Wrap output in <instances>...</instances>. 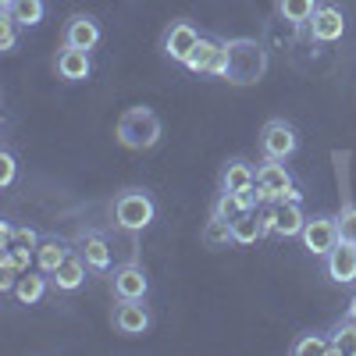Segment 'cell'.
<instances>
[{
	"mask_svg": "<svg viewBox=\"0 0 356 356\" xmlns=\"http://www.w3.org/2000/svg\"><path fill=\"white\" fill-rule=\"evenodd\" d=\"M114 136L125 150H150L161 143V118L150 107H129L114 125Z\"/></svg>",
	"mask_w": 356,
	"mask_h": 356,
	"instance_id": "1",
	"label": "cell"
},
{
	"mask_svg": "<svg viewBox=\"0 0 356 356\" xmlns=\"http://www.w3.org/2000/svg\"><path fill=\"white\" fill-rule=\"evenodd\" d=\"M225 47H228V68H225L228 82L250 86V82L264 79V72H267V50L257 40H232Z\"/></svg>",
	"mask_w": 356,
	"mask_h": 356,
	"instance_id": "2",
	"label": "cell"
},
{
	"mask_svg": "<svg viewBox=\"0 0 356 356\" xmlns=\"http://www.w3.org/2000/svg\"><path fill=\"white\" fill-rule=\"evenodd\" d=\"M154 218H157V203H154V196L146 189H125L122 196L114 200V221H118V228L143 232V228L154 225Z\"/></svg>",
	"mask_w": 356,
	"mask_h": 356,
	"instance_id": "3",
	"label": "cell"
},
{
	"mask_svg": "<svg viewBox=\"0 0 356 356\" xmlns=\"http://www.w3.org/2000/svg\"><path fill=\"white\" fill-rule=\"evenodd\" d=\"M257 189L264 203H282V200H296L300 203L303 193L296 189V178L289 175V168L282 161H267L257 168Z\"/></svg>",
	"mask_w": 356,
	"mask_h": 356,
	"instance_id": "4",
	"label": "cell"
},
{
	"mask_svg": "<svg viewBox=\"0 0 356 356\" xmlns=\"http://www.w3.org/2000/svg\"><path fill=\"white\" fill-rule=\"evenodd\" d=\"M260 150H264L267 161H289L300 150V136H296V129L285 118H271V122L260 129Z\"/></svg>",
	"mask_w": 356,
	"mask_h": 356,
	"instance_id": "5",
	"label": "cell"
},
{
	"mask_svg": "<svg viewBox=\"0 0 356 356\" xmlns=\"http://www.w3.org/2000/svg\"><path fill=\"white\" fill-rule=\"evenodd\" d=\"M186 68H189L193 75H218V79H225V68H228V47L218 43L214 36H203V40L196 43V50L189 54Z\"/></svg>",
	"mask_w": 356,
	"mask_h": 356,
	"instance_id": "6",
	"label": "cell"
},
{
	"mask_svg": "<svg viewBox=\"0 0 356 356\" xmlns=\"http://www.w3.org/2000/svg\"><path fill=\"white\" fill-rule=\"evenodd\" d=\"M200 40H203V36H200V29H196L193 22H171V25L164 29L161 50H164V57H171V61L186 65V61H189V54L196 50Z\"/></svg>",
	"mask_w": 356,
	"mask_h": 356,
	"instance_id": "7",
	"label": "cell"
},
{
	"mask_svg": "<svg viewBox=\"0 0 356 356\" xmlns=\"http://www.w3.org/2000/svg\"><path fill=\"white\" fill-rule=\"evenodd\" d=\"M300 239H303V246H307L314 257H328V253L339 246V221H335V218H324V214L307 218Z\"/></svg>",
	"mask_w": 356,
	"mask_h": 356,
	"instance_id": "8",
	"label": "cell"
},
{
	"mask_svg": "<svg viewBox=\"0 0 356 356\" xmlns=\"http://www.w3.org/2000/svg\"><path fill=\"white\" fill-rule=\"evenodd\" d=\"M150 324H154V317H150V310H146L143 300H118V307H114V328L122 335H129V339L146 335V332H150Z\"/></svg>",
	"mask_w": 356,
	"mask_h": 356,
	"instance_id": "9",
	"label": "cell"
},
{
	"mask_svg": "<svg viewBox=\"0 0 356 356\" xmlns=\"http://www.w3.org/2000/svg\"><path fill=\"white\" fill-rule=\"evenodd\" d=\"M303 225H307V218H303V207L296 200L271 203V221H267L271 235H278V239H292V235L303 232Z\"/></svg>",
	"mask_w": 356,
	"mask_h": 356,
	"instance_id": "10",
	"label": "cell"
},
{
	"mask_svg": "<svg viewBox=\"0 0 356 356\" xmlns=\"http://www.w3.org/2000/svg\"><path fill=\"white\" fill-rule=\"evenodd\" d=\"M111 289L118 300H146V292H150V278L139 264H125L118 267L114 278H111Z\"/></svg>",
	"mask_w": 356,
	"mask_h": 356,
	"instance_id": "11",
	"label": "cell"
},
{
	"mask_svg": "<svg viewBox=\"0 0 356 356\" xmlns=\"http://www.w3.org/2000/svg\"><path fill=\"white\" fill-rule=\"evenodd\" d=\"M267 221H271V207H264V211H257V207H253V211H243L239 218L232 221L235 243H239V246H253V243H260L264 235L271 232V228H267Z\"/></svg>",
	"mask_w": 356,
	"mask_h": 356,
	"instance_id": "12",
	"label": "cell"
},
{
	"mask_svg": "<svg viewBox=\"0 0 356 356\" xmlns=\"http://www.w3.org/2000/svg\"><path fill=\"white\" fill-rule=\"evenodd\" d=\"M100 43V22L93 15H72L65 22V47H79V50H93Z\"/></svg>",
	"mask_w": 356,
	"mask_h": 356,
	"instance_id": "13",
	"label": "cell"
},
{
	"mask_svg": "<svg viewBox=\"0 0 356 356\" xmlns=\"http://www.w3.org/2000/svg\"><path fill=\"white\" fill-rule=\"evenodd\" d=\"M342 33H346V15L332 4H321L310 18V36L321 43H335V40H342Z\"/></svg>",
	"mask_w": 356,
	"mask_h": 356,
	"instance_id": "14",
	"label": "cell"
},
{
	"mask_svg": "<svg viewBox=\"0 0 356 356\" xmlns=\"http://www.w3.org/2000/svg\"><path fill=\"white\" fill-rule=\"evenodd\" d=\"M324 267H328V278H332V282H339V285H349V282H356V246L339 239V246L328 253Z\"/></svg>",
	"mask_w": 356,
	"mask_h": 356,
	"instance_id": "15",
	"label": "cell"
},
{
	"mask_svg": "<svg viewBox=\"0 0 356 356\" xmlns=\"http://www.w3.org/2000/svg\"><path fill=\"white\" fill-rule=\"evenodd\" d=\"M57 75L65 82H86L93 75V61H89V50H79V47H65L57 54Z\"/></svg>",
	"mask_w": 356,
	"mask_h": 356,
	"instance_id": "16",
	"label": "cell"
},
{
	"mask_svg": "<svg viewBox=\"0 0 356 356\" xmlns=\"http://www.w3.org/2000/svg\"><path fill=\"white\" fill-rule=\"evenodd\" d=\"M86 271H89V264L82 260V253L75 250V253H68L65 260H61V267L50 275V282L61 289V292H75V289H82L86 285Z\"/></svg>",
	"mask_w": 356,
	"mask_h": 356,
	"instance_id": "17",
	"label": "cell"
},
{
	"mask_svg": "<svg viewBox=\"0 0 356 356\" xmlns=\"http://www.w3.org/2000/svg\"><path fill=\"white\" fill-rule=\"evenodd\" d=\"M79 253L89 264V271H107L111 267V246H107V239L100 232H86L79 239Z\"/></svg>",
	"mask_w": 356,
	"mask_h": 356,
	"instance_id": "18",
	"label": "cell"
},
{
	"mask_svg": "<svg viewBox=\"0 0 356 356\" xmlns=\"http://www.w3.org/2000/svg\"><path fill=\"white\" fill-rule=\"evenodd\" d=\"M257 186V171H253V164H246V161H228L225 164V171H221V193H246V189H253Z\"/></svg>",
	"mask_w": 356,
	"mask_h": 356,
	"instance_id": "19",
	"label": "cell"
},
{
	"mask_svg": "<svg viewBox=\"0 0 356 356\" xmlns=\"http://www.w3.org/2000/svg\"><path fill=\"white\" fill-rule=\"evenodd\" d=\"M68 253H72V250H68L65 239H57V235H47V239H40V246H36V267H40L43 275H54Z\"/></svg>",
	"mask_w": 356,
	"mask_h": 356,
	"instance_id": "20",
	"label": "cell"
},
{
	"mask_svg": "<svg viewBox=\"0 0 356 356\" xmlns=\"http://www.w3.org/2000/svg\"><path fill=\"white\" fill-rule=\"evenodd\" d=\"M43 296H47V278H43V271H22V275H18V282H15V300H18L22 307H36Z\"/></svg>",
	"mask_w": 356,
	"mask_h": 356,
	"instance_id": "21",
	"label": "cell"
},
{
	"mask_svg": "<svg viewBox=\"0 0 356 356\" xmlns=\"http://www.w3.org/2000/svg\"><path fill=\"white\" fill-rule=\"evenodd\" d=\"M0 8L18 25H40L43 22V0H0Z\"/></svg>",
	"mask_w": 356,
	"mask_h": 356,
	"instance_id": "22",
	"label": "cell"
},
{
	"mask_svg": "<svg viewBox=\"0 0 356 356\" xmlns=\"http://www.w3.org/2000/svg\"><path fill=\"white\" fill-rule=\"evenodd\" d=\"M200 239H203V246L207 250H228L232 243H235V235H232V221H225V218H211V221H207L203 225V235H200Z\"/></svg>",
	"mask_w": 356,
	"mask_h": 356,
	"instance_id": "23",
	"label": "cell"
},
{
	"mask_svg": "<svg viewBox=\"0 0 356 356\" xmlns=\"http://www.w3.org/2000/svg\"><path fill=\"white\" fill-rule=\"evenodd\" d=\"M332 353L335 356H356V321L346 317L342 324H335L332 328Z\"/></svg>",
	"mask_w": 356,
	"mask_h": 356,
	"instance_id": "24",
	"label": "cell"
},
{
	"mask_svg": "<svg viewBox=\"0 0 356 356\" xmlns=\"http://www.w3.org/2000/svg\"><path fill=\"white\" fill-rule=\"evenodd\" d=\"M317 8H321L317 0H278V15L292 25H310Z\"/></svg>",
	"mask_w": 356,
	"mask_h": 356,
	"instance_id": "25",
	"label": "cell"
},
{
	"mask_svg": "<svg viewBox=\"0 0 356 356\" xmlns=\"http://www.w3.org/2000/svg\"><path fill=\"white\" fill-rule=\"evenodd\" d=\"M310 353H332V339L321 332H307L303 339L292 342V356H310Z\"/></svg>",
	"mask_w": 356,
	"mask_h": 356,
	"instance_id": "26",
	"label": "cell"
},
{
	"mask_svg": "<svg viewBox=\"0 0 356 356\" xmlns=\"http://www.w3.org/2000/svg\"><path fill=\"white\" fill-rule=\"evenodd\" d=\"M335 221H339V239L356 246V207H342V214Z\"/></svg>",
	"mask_w": 356,
	"mask_h": 356,
	"instance_id": "27",
	"label": "cell"
},
{
	"mask_svg": "<svg viewBox=\"0 0 356 356\" xmlns=\"http://www.w3.org/2000/svg\"><path fill=\"white\" fill-rule=\"evenodd\" d=\"M36 246H40V235H36L33 228H15L11 243H8L4 250H29V253H36Z\"/></svg>",
	"mask_w": 356,
	"mask_h": 356,
	"instance_id": "28",
	"label": "cell"
},
{
	"mask_svg": "<svg viewBox=\"0 0 356 356\" xmlns=\"http://www.w3.org/2000/svg\"><path fill=\"white\" fill-rule=\"evenodd\" d=\"M36 253H29V250H4V257H0V264L4 267H15V271H29V260H33Z\"/></svg>",
	"mask_w": 356,
	"mask_h": 356,
	"instance_id": "29",
	"label": "cell"
},
{
	"mask_svg": "<svg viewBox=\"0 0 356 356\" xmlns=\"http://www.w3.org/2000/svg\"><path fill=\"white\" fill-rule=\"evenodd\" d=\"M15 18L11 15H4V18H0V47H4V54H11L15 50V43H18V33H15Z\"/></svg>",
	"mask_w": 356,
	"mask_h": 356,
	"instance_id": "30",
	"label": "cell"
},
{
	"mask_svg": "<svg viewBox=\"0 0 356 356\" xmlns=\"http://www.w3.org/2000/svg\"><path fill=\"white\" fill-rule=\"evenodd\" d=\"M15 154L11 150H4V154H0V186H11L15 182Z\"/></svg>",
	"mask_w": 356,
	"mask_h": 356,
	"instance_id": "31",
	"label": "cell"
},
{
	"mask_svg": "<svg viewBox=\"0 0 356 356\" xmlns=\"http://www.w3.org/2000/svg\"><path fill=\"white\" fill-rule=\"evenodd\" d=\"M15 282H18V271H15V267H4V264H0V289H4V292H15Z\"/></svg>",
	"mask_w": 356,
	"mask_h": 356,
	"instance_id": "32",
	"label": "cell"
},
{
	"mask_svg": "<svg viewBox=\"0 0 356 356\" xmlns=\"http://www.w3.org/2000/svg\"><path fill=\"white\" fill-rule=\"evenodd\" d=\"M11 235H15V225L11 221H0V250L11 243Z\"/></svg>",
	"mask_w": 356,
	"mask_h": 356,
	"instance_id": "33",
	"label": "cell"
},
{
	"mask_svg": "<svg viewBox=\"0 0 356 356\" xmlns=\"http://www.w3.org/2000/svg\"><path fill=\"white\" fill-rule=\"evenodd\" d=\"M349 317L356 321V296H353V300H349Z\"/></svg>",
	"mask_w": 356,
	"mask_h": 356,
	"instance_id": "34",
	"label": "cell"
}]
</instances>
